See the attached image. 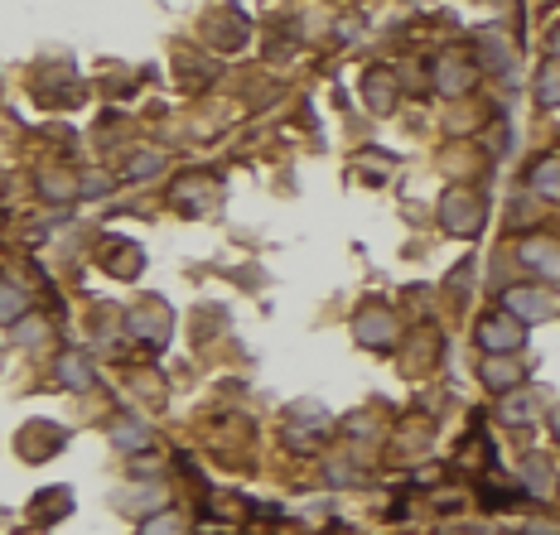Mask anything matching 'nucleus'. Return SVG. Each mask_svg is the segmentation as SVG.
Wrapping results in <instances>:
<instances>
[{
  "instance_id": "9b49d317",
  "label": "nucleus",
  "mask_w": 560,
  "mask_h": 535,
  "mask_svg": "<svg viewBox=\"0 0 560 535\" xmlns=\"http://www.w3.org/2000/svg\"><path fill=\"white\" fill-rule=\"evenodd\" d=\"M116 507L126 511V516H160L165 511V492L160 487H126Z\"/></svg>"
},
{
  "instance_id": "0eeeda50",
  "label": "nucleus",
  "mask_w": 560,
  "mask_h": 535,
  "mask_svg": "<svg viewBox=\"0 0 560 535\" xmlns=\"http://www.w3.org/2000/svg\"><path fill=\"white\" fill-rule=\"evenodd\" d=\"M503 309L512 314V319H522V323H541L546 314H551V299L541 295V290L512 285V290H503Z\"/></svg>"
},
{
  "instance_id": "4468645a",
  "label": "nucleus",
  "mask_w": 560,
  "mask_h": 535,
  "mask_svg": "<svg viewBox=\"0 0 560 535\" xmlns=\"http://www.w3.org/2000/svg\"><path fill=\"white\" fill-rule=\"evenodd\" d=\"M503 420L507 425H532L536 420V396L527 391V386H517V391H507V401H503Z\"/></svg>"
},
{
  "instance_id": "6e6552de",
  "label": "nucleus",
  "mask_w": 560,
  "mask_h": 535,
  "mask_svg": "<svg viewBox=\"0 0 560 535\" xmlns=\"http://www.w3.org/2000/svg\"><path fill=\"white\" fill-rule=\"evenodd\" d=\"M353 338H358L363 348H387V343H392V314H387V309H363V314L353 319Z\"/></svg>"
},
{
  "instance_id": "4be33fe9",
  "label": "nucleus",
  "mask_w": 560,
  "mask_h": 535,
  "mask_svg": "<svg viewBox=\"0 0 560 535\" xmlns=\"http://www.w3.org/2000/svg\"><path fill=\"white\" fill-rule=\"evenodd\" d=\"M39 188H49V198H73L68 188H78V184H68V179H58V174H44V179H39Z\"/></svg>"
},
{
  "instance_id": "f8f14e48",
  "label": "nucleus",
  "mask_w": 560,
  "mask_h": 535,
  "mask_svg": "<svg viewBox=\"0 0 560 535\" xmlns=\"http://www.w3.org/2000/svg\"><path fill=\"white\" fill-rule=\"evenodd\" d=\"M483 386H493V391H517V386H522V367H517V362H512V357H488V362H483Z\"/></svg>"
},
{
  "instance_id": "2eb2a0df",
  "label": "nucleus",
  "mask_w": 560,
  "mask_h": 535,
  "mask_svg": "<svg viewBox=\"0 0 560 535\" xmlns=\"http://www.w3.org/2000/svg\"><path fill=\"white\" fill-rule=\"evenodd\" d=\"M112 439L121 444V449L140 454V449H150V444H155V429L145 425V420H121V425L112 429Z\"/></svg>"
},
{
  "instance_id": "a211bd4d",
  "label": "nucleus",
  "mask_w": 560,
  "mask_h": 535,
  "mask_svg": "<svg viewBox=\"0 0 560 535\" xmlns=\"http://www.w3.org/2000/svg\"><path fill=\"white\" fill-rule=\"evenodd\" d=\"M367 102H372V111H392L396 87H387V73H367Z\"/></svg>"
},
{
  "instance_id": "f03ea898",
  "label": "nucleus",
  "mask_w": 560,
  "mask_h": 535,
  "mask_svg": "<svg viewBox=\"0 0 560 535\" xmlns=\"http://www.w3.org/2000/svg\"><path fill=\"white\" fill-rule=\"evenodd\" d=\"M483 217H488V208L469 188H449L445 203H440V222H445L449 237H474L478 227H483Z\"/></svg>"
},
{
  "instance_id": "1a4fd4ad",
  "label": "nucleus",
  "mask_w": 560,
  "mask_h": 535,
  "mask_svg": "<svg viewBox=\"0 0 560 535\" xmlns=\"http://www.w3.org/2000/svg\"><path fill=\"white\" fill-rule=\"evenodd\" d=\"M522 261H527L536 275H551V280H560V241L527 237V241H522Z\"/></svg>"
},
{
  "instance_id": "ddd939ff",
  "label": "nucleus",
  "mask_w": 560,
  "mask_h": 535,
  "mask_svg": "<svg viewBox=\"0 0 560 535\" xmlns=\"http://www.w3.org/2000/svg\"><path fill=\"white\" fill-rule=\"evenodd\" d=\"M58 381H63V386H73V391H87V386L97 381V372H92V362H87L83 352L73 348V352H63V357H58Z\"/></svg>"
},
{
  "instance_id": "7ed1b4c3",
  "label": "nucleus",
  "mask_w": 560,
  "mask_h": 535,
  "mask_svg": "<svg viewBox=\"0 0 560 535\" xmlns=\"http://www.w3.org/2000/svg\"><path fill=\"white\" fill-rule=\"evenodd\" d=\"M285 444L290 449H314L324 434H329V410L324 405H314V401H300V405H290V415H285Z\"/></svg>"
},
{
  "instance_id": "aec40b11",
  "label": "nucleus",
  "mask_w": 560,
  "mask_h": 535,
  "mask_svg": "<svg viewBox=\"0 0 560 535\" xmlns=\"http://www.w3.org/2000/svg\"><path fill=\"white\" fill-rule=\"evenodd\" d=\"M160 164H165V155H155V150H136V160L126 164V179H145V174H160Z\"/></svg>"
},
{
  "instance_id": "9d476101",
  "label": "nucleus",
  "mask_w": 560,
  "mask_h": 535,
  "mask_svg": "<svg viewBox=\"0 0 560 535\" xmlns=\"http://www.w3.org/2000/svg\"><path fill=\"white\" fill-rule=\"evenodd\" d=\"M527 188H532L536 198H551V203H560V155L536 160L532 174H527Z\"/></svg>"
},
{
  "instance_id": "dca6fc26",
  "label": "nucleus",
  "mask_w": 560,
  "mask_h": 535,
  "mask_svg": "<svg viewBox=\"0 0 560 535\" xmlns=\"http://www.w3.org/2000/svg\"><path fill=\"white\" fill-rule=\"evenodd\" d=\"M522 478H527V492H532V497H546V492L556 487V473H551V463H546V458H527Z\"/></svg>"
},
{
  "instance_id": "20e7f679",
  "label": "nucleus",
  "mask_w": 560,
  "mask_h": 535,
  "mask_svg": "<svg viewBox=\"0 0 560 535\" xmlns=\"http://www.w3.org/2000/svg\"><path fill=\"white\" fill-rule=\"evenodd\" d=\"M126 328L136 333L145 348H165L169 343V328H174V319H169V309L160 304V299H150V304H140V309H131V319H126Z\"/></svg>"
},
{
  "instance_id": "f257e3e1",
  "label": "nucleus",
  "mask_w": 560,
  "mask_h": 535,
  "mask_svg": "<svg viewBox=\"0 0 560 535\" xmlns=\"http://www.w3.org/2000/svg\"><path fill=\"white\" fill-rule=\"evenodd\" d=\"M478 348L488 352V357H512L517 348H527V323L512 319L507 309L488 314V319L478 323Z\"/></svg>"
},
{
  "instance_id": "423d86ee",
  "label": "nucleus",
  "mask_w": 560,
  "mask_h": 535,
  "mask_svg": "<svg viewBox=\"0 0 560 535\" xmlns=\"http://www.w3.org/2000/svg\"><path fill=\"white\" fill-rule=\"evenodd\" d=\"M474 54H478V63H483L493 78H503L507 87L517 82V58H512V49H503V39H498V34H478Z\"/></svg>"
},
{
  "instance_id": "412c9836",
  "label": "nucleus",
  "mask_w": 560,
  "mask_h": 535,
  "mask_svg": "<svg viewBox=\"0 0 560 535\" xmlns=\"http://www.w3.org/2000/svg\"><path fill=\"white\" fill-rule=\"evenodd\" d=\"M29 314V295L20 285H5V323H20Z\"/></svg>"
},
{
  "instance_id": "39448f33",
  "label": "nucleus",
  "mask_w": 560,
  "mask_h": 535,
  "mask_svg": "<svg viewBox=\"0 0 560 535\" xmlns=\"http://www.w3.org/2000/svg\"><path fill=\"white\" fill-rule=\"evenodd\" d=\"M474 87V63L459 54H440L435 58V92L440 97H464Z\"/></svg>"
},
{
  "instance_id": "6ab92c4d",
  "label": "nucleus",
  "mask_w": 560,
  "mask_h": 535,
  "mask_svg": "<svg viewBox=\"0 0 560 535\" xmlns=\"http://www.w3.org/2000/svg\"><path fill=\"white\" fill-rule=\"evenodd\" d=\"M140 535H184V516H179V511H160V516H145Z\"/></svg>"
},
{
  "instance_id": "f3484780",
  "label": "nucleus",
  "mask_w": 560,
  "mask_h": 535,
  "mask_svg": "<svg viewBox=\"0 0 560 535\" xmlns=\"http://www.w3.org/2000/svg\"><path fill=\"white\" fill-rule=\"evenodd\" d=\"M536 102L541 107H560V63H546L536 73Z\"/></svg>"
},
{
  "instance_id": "5701e85b",
  "label": "nucleus",
  "mask_w": 560,
  "mask_h": 535,
  "mask_svg": "<svg viewBox=\"0 0 560 535\" xmlns=\"http://www.w3.org/2000/svg\"><path fill=\"white\" fill-rule=\"evenodd\" d=\"M551 434H556V439H560V410H556V415H551Z\"/></svg>"
}]
</instances>
